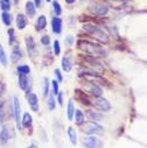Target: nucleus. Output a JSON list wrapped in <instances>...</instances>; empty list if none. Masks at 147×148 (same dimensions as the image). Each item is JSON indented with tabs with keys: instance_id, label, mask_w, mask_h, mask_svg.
<instances>
[{
	"instance_id": "58836bf2",
	"label": "nucleus",
	"mask_w": 147,
	"mask_h": 148,
	"mask_svg": "<svg viewBox=\"0 0 147 148\" xmlns=\"http://www.w3.org/2000/svg\"><path fill=\"white\" fill-rule=\"evenodd\" d=\"M4 91H5V85H4L3 83H0V97H1V96H3Z\"/></svg>"
},
{
	"instance_id": "6e6552de",
	"label": "nucleus",
	"mask_w": 147,
	"mask_h": 148,
	"mask_svg": "<svg viewBox=\"0 0 147 148\" xmlns=\"http://www.w3.org/2000/svg\"><path fill=\"white\" fill-rule=\"evenodd\" d=\"M89 10L95 14V15H99V16H103V15H106L107 12H109V8L107 6L103 5V4H91Z\"/></svg>"
},
{
	"instance_id": "c9c22d12",
	"label": "nucleus",
	"mask_w": 147,
	"mask_h": 148,
	"mask_svg": "<svg viewBox=\"0 0 147 148\" xmlns=\"http://www.w3.org/2000/svg\"><path fill=\"white\" fill-rule=\"evenodd\" d=\"M54 73H55L56 78H57V82H62V81H63V77H62V75H61L60 69H55V70H54Z\"/></svg>"
},
{
	"instance_id": "ddd939ff",
	"label": "nucleus",
	"mask_w": 147,
	"mask_h": 148,
	"mask_svg": "<svg viewBox=\"0 0 147 148\" xmlns=\"http://www.w3.org/2000/svg\"><path fill=\"white\" fill-rule=\"evenodd\" d=\"M52 28H53V32L55 34H61V32H62V20L58 16L53 18V20H52Z\"/></svg>"
},
{
	"instance_id": "dca6fc26",
	"label": "nucleus",
	"mask_w": 147,
	"mask_h": 148,
	"mask_svg": "<svg viewBox=\"0 0 147 148\" xmlns=\"http://www.w3.org/2000/svg\"><path fill=\"white\" fill-rule=\"evenodd\" d=\"M87 116H88V118L91 120V121H95V123H97V121H100L102 119H103V116L99 113V112H95V111H87Z\"/></svg>"
},
{
	"instance_id": "423d86ee",
	"label": "nucleus",
	"mask_w": 147,
	"mask_h": 148,
	"mask_svg": "<svg viewBox=\"0 0 147 148\" xmlns=\"http://www.w3.org/2000/svg\"><path fill=\"white\" fill-rule=\"evenodd\" d=\"M83 77H84V79L87 81V82H89V83H93V84H96V85H98V84H100V85H106V81L103 78V77H100L99 75H96V72H84V75H83Z\"/></svg>"
},
{
	"instance_id": "b1692460",
	"label": "nucleus",
	"mask_w": 147,
	"mask_h": 148,
	"mask_svg": "<svg viewBox=\"0 0 147 148\" xmlns=\"http://www.w3.org/2000/svg\"><path fill=\"white\" fill-rule=\"evenodd\" d=\"M0 63H1L4 66L7 65V56H6V53H5L1 43H0Z\"/></svg>"
},
{
	"instance_id": "0eeeda50",
	"label": "nucleus",
	"mask_w": 147,
	"mask_h": 148,
	"mask_svg": "<svg viewBox=\"0 0 147 148\" xmlns=\"http://www.w3.org/2000/svg\"><path fill=\"white\" fill-rule=\"evenodd\" d=\"M83 145L87 148H103V143L95 135H90L83 140Z\"/></svg>"
},
{
	"instance_id": "cd10ccee",
	"label": "nucleus",
	"mask_w": 147,
	"mask_h": 148,
	"mask_svg": "<svg viewBox=\"0 0 147 148\" xmlns=\"http://www.w3.org/2000/svg\"><path fill=\"white\" fill-rule=\"evenodd\" d=\"M49 93V79L43 78V97H47Z\"/></svg>"
},
{
	"instance_id": "a19ab883",
	"label": "nucleus",
	"mask_w": 147,
	"mask_h": 148,
	"mask_svg": "<svg viewBox=\"0 0 147 148\" xmlns=\"http://www.w3.org/2000/svg\"><path fill=\"white\" fill-rule=\"evenodd\" d=\"M65 3L67 4H74L75 3V0H65Z\"/></svg>"
},
{
	"instance_id": "2eb2a0df",
	"label": "nucleus",
	"mask_w": 147,
	"mask_h": 148,
	"mask_svg": "<svg viewBox=\"0 0 147 148\" xmlns=\"http://www.w3.org/2000/svg\"><path fill=\"white\" fill-rule=\"evenodd\" d=\"M46 26H47V19H46V16L45 15H40L38 18V20H36V30L41 32V30H43L46 28Z\"/></svg>"
},
{
	"instance_id": "1a4fd4ad",
	"label": "nucleus",
	"mask_w": 147,
	"mask_h": 148,
	"mask_svg": "<svg viewBox=\"0 0 147 148\" xmlns=\"http://www.w3.org/2000/svg\"><path fill=\"white\" fill-rule=\"evenodd\" d=\"M84 90H85L88 93H90V95H92V96H95V97H100V96L103 95L102 88L98 86V85H96V84H93V83L87 82L85 85H84Z\"/></svg>"
},
{
	"instance_id": "aec40b11",
	"label": "nucleus",
	"mask_w": 147,
	"mask_h": 148,
	"mask_svg": "<svg viewBox=\"0 0 147 148\" xmlns=\"http://www.w3.org/2000/svg\"><path fill=\"white\" fill-rule=\"evenodd\" d=\"M74 113H75V107H74V101L70 99L69 100V104H68V107H67V116H68V119L69 120H72Z\"/></svg>"
},
{
	"instance_id": "bb28decb",
	"label": "nucleus",
	"mask_w": 147,
	"mask_h": 148,
	"mask_svg": "<svg viewBox=\"0 0 147 148\" xmlns=\"http://www.w3.org/2000/svg\"><path fill=\"white\" fill-rule=\"evenodd\" d=\"M18 72H19V73H23V75H27V73L30 72V68H29L28 65H26V64L19 65V66H18Z\"/></svg>"
},
{
	"instance_id": "7c9ffc66",
	"label": "nucleus",
	"mask_w": 147,
	"mask_h": 148,
	"mask_svg": "<svg viewBox=\"0 0 147 148\" xmlns=\"http://www.w3.org/2000/svg\"><path fill=\"white\" fill-rule=\"evenodd\" d=\"M5 121V107L3 101H0V123Z\"/></svg>"
},
{
	"instance_id": "f8f14e48",
	"label": "nucleus",
	"mask_w": 147,
	"mask_h": 148,
	"mask_svg": "<svg viewBox=\"0 0 147 148\" xmlns=\"http://www.w3.org/2000/svg\"><path fill=\"white\" fill-rule=\"evenodd\" d=\"M26 46H27V50H28V54L30 56H33L36 51V46H35V41L33 39V36H27L26 38Z\"/></svg>"
},
{
	"instance_id": "393cba45",
	"label": "nucleus",
	"mask_w": 147,
	"mask_h": 148,
	"mask_svg": "<svg viewBox=\"0 0 147 148\" xmlns=\"http://www.w3.org/2000/svg\"><path fill=\"white\" fill-rule=\"evenodd\" d=\"M1 20H3V22H4L6 26H11V23H12V15L8 14L7 12H4V13L1 14Z\"/></svg>"
},
{
	"instance_id": "2f4dec72",
	"label": "nucleus",
	"mask_w": 147,
	"mask_h": 148,
	"mask_svg": "<svg viewBox=\"0 0 147 148\" xmlns=\"http://www.w3.org/2000/svg\"><path fill=\"white\" fill-rule=\"evenodd\" d=\"M54 53H55V55H60V53H61V48H60V42L57 41V40H55L54 41Z\"/></svg>"
},
{
	"instance_id": "a211bd4d",
	"label": "nucleus",
	"mask_w": 147,
	"mask_h": 148,
	"mask_svg": "<svg viewBox=\"0 0 147 148\" xmlns=\"http://www.w3.org/2000/svg\"><path fill=\"white\" fill-rule=\"evenodd\" d=\"M21 57H22V51L18 47H14V49H13V51L11 54V61L13 63H16Z\"/></svg>"
},
{
	"instance_id": "c85d7f7f",
	"label": "nucleus",
	"mask_w": 147,
	"mask_h": 148,
	"mask_svg": "<svg viewBox=\"0 0 147 148\" xmlns=\"http://www.w3.org/2000/svg\"><path fill=\"white\" fill-rule=\"evenodd\" d=\"M53 8H54V12H55V14H56L57 16L61 15L62 8H61V5H60L57 1H54V3H53Z\"/></svg>"
},
{
	"instance_id": "f257e3e1",
	"label": "nucleus",
	"mask_w": 147,
	"mask_h": 148,
	"mask_svg": "<svg viewBox=\"0 0 147 148\" xmlns=\"http://www.w3.org/2000/svg\"><path fill=\"white\" fill-rule=\"evenodd\" d=\"M77 46L81 50H83L87 54H90L93 58L95 57H105L106 56V51L100 48L99 46L90 42V41H85V40H80L77 42Z\"/></svg>"
},
{
	"instance_id": "f03ea898",
	"label": "nucleus",
	"mask_w": 147,
	"mask_h": 148,
	"mask_svg": "<svg viewBox=\"0 0 147 148\" xmlns=\"http://www.w3.org/2000/svg\"><path fill=\"white\" fill-rule=\"evenodd\" d=\"M83 29H84L88 34L92 35L93 38H95L96 40H98L99 42H102V43H107V42H109V36H107V34H106L102 28H99L98 26H95V25H92V23H85V25L83 26Z\"/></svg>"
},
{
	"instance_id": "39448f33",
	"label": "nucleus",
	"mask_w": 147,
	"mask_h": 148,
	"mask_svg": "<svg viewBox=\"0 0 147 148\" xmlns=\"http://www.w3.org/2000/svg\"><path fill=\"white\" fill-rule=\"evenodd\" d=\"M92 105L97 110L103 111V112H107V111L111 110V105H110V103L106 99L102 98V96L100 97H95L93 100H92Z\"/></svg>"
},
{
	"instance_id": "473e14b6",
	"label": "nucleus",
	"mask_w": 147,
	"mask_h": 148,
	"mask_svg": "<svg viewBox=\"0 0 147 148\" xmlns=\"http://www.w3.org/2000/svg\"><path fill=\"white\" fill-rule=\"evenodd\" d=\"M52 85H53V95L57 96V93L60 92L58 91V83H57V81H53L52 82Z\"/></svg>"
},
{
	"instance_id": "7ed1b4c3",
	"label": "nucleus",
	"mask_w": 147,
	"mask_h": 148,
	"mask_svg": "<svg viewBox=\"0 0 147 148\" xmlns=\"http://www.w3.org/2000/svg\"><path fill=\"white\" fill-rule=\"evenodd\" d=\"M83 132L85 134H89V135H103L104 134V128L100 125H98L97 123L90 121V123L85 124Z\"/></svg>"
},
{
	"instance_id": "412c9836",
	"label": "nucleus",
	"mask_w": 147,
	"mask_h": 148,
	"mask_svg": "<svg viewBox=\"0 0 147 148\" xmlns=\"http://www.w3.org/2000/svg\"><path fill=\"white\" fill-rule=\"evenodd\" d=\"M68 136H69V140L72 145L77 143V134H76L75 131H74L72 127H68Z\"/></svg>"
},
{
	"instance_id": "37998d69",
	"label": "nucleus",
	"mask_w": 147,
	"mask_h": 148,
	"mask_svg": "<svg viewBox=\"0 0 147 148\" xmlns=\"http://www.w3.org/2000/svg\"><path fill=\"white\" fill-rule=\"evenodd\" d=\"M1 1H7V3H10V0H1Z\"/></svg>"
},
{
	"instance_id": "9d476101",
	"label": "nucleus",
	"mask_w": 147,
	"mask_h": 148,
	"mask_svg": "<svg viewBox=\"0 0 147 148\" xmlns=\"http://www.w3.org/2000/svg\"><path fill=\"white\" fill-rule=\"evenodd\" d=\"M27 100H28V104H29L30 108L34 111V112H38L39 111V100H38L36 95L35 93H29L27 96Z\"/></svg>"
},
{
	"instance_id": "4be33fe9",
	"label": "nucleus",
	"mask_w": 147,
	"mask_h": 148,
	"mask_svg": "<svg viewBox=\"0 0 147 148\" xmlns=\"http://www.w3.org/2000/svg\"><path fill=\"white\" fill-rule=\"evenodd\" d=\"M32 121H33L32 116H30L29 113H25V114H23V118H22V121H21V124H22L21 126L28 128V127L32 126Z\"/></svg>"
},
{
	"instance_id": "f704fd0d",
	"label": "nucleus",
	"mask_w": 147,
	"mask_h": 148,
	"mask_svg": "<svg viewBox=\"0 0 147 148\" xmlns=\"http://www.w3.org/2000/svg\"><path fill=\"white\" fill-rule=\"evenodd\" d=\"M72 43H74V38H72L71 35H68L67 38H65V45H67L68 47H71Z\"/></svg>"
},
{
	"instance_id": "9b49d317",
	"label": "nucleus",
	"mask_w": 147,
	"mask_h": 148,
	"mask_svg": "<svg viewBox=\"0 0 147 148\" xmlns=\"http://www.w3.org/2000/svg\"><path fill=\"white\" fill-rule=\"evenodd\" d=\"M11 139V132L7 126H4L0 132V145H6Z\"/></svg>"
},
{
	"instance_id": "4c0bfd02",
	"label": "nucleus",
	"mask_w": 147,
	"mask_h": 148,
	"mask_svg": "<svg viewBox=\"0 0 147 148\" xmlns=\"http://www.w3.org/2000/svg\"><path fill=\"white\" fill-rule=\"evenodd\" d=\"M57 100H58V104L62 106L63 105V93L62 92H58L57 93Z\"/></svg>"
},
{
	"instance_id": "5701e85b",
	"label": "nucleus",
	"mask_w": 147,
	"mask_h": 148,
	"mask_svg": "<svg viewBox=\"0 0 147 148\" xmlns=\"http://www.w3.org/2000/svg\"><path fill=\"white\" fill-rule=\"evenodd\" d=\"M26 12L28 16H34L35 15V5L33 1H27L26 4Z\"/></svg>"
},
{
	"instance_id": "c03bdc74",
	"label": "nucleus",
	"mask_w": 147,
	"mask_h": 148,
	"mask_svg": "<svg viewBox=\"0 0 147 148\" xmlns=\"http://www.w3.org/2000/svg\"><path fill=\"white\" fill-rule=\"evenodd\" d=\"M46 1H48V3H49V1H52V0H46Z\"/></svg>"
},
{
	"instance_id": "ea45409f",
	"label": "nucleus",
	"mask_w": 147,
	"mask_h": 148,
	"mask_svg": "<svg viewBox=\"0 0 147 148\" xmlns=\"http://www.w3.org/2000/svg\"><path fill=\"white\" fill-rule=\"evenodd\" d=\"M34 5H35V7H40L41 6V0H34Z\"/></svg>"
},
{
	"instance_id": "a18cd8bd",
	"label": "nucleus",
	"mask_w": 147,
	"mask_h": 148,
	"mask_svg": "<svg viewBox=\"0 0 147 148\" xmlns=\"http://www.w3.org/2000/svg\"><path fill=\"white\" fill-rule=\"evenodd\" d=\"M82 1H83V0H82Z\"/></svg>"
},
{
	"instance_id": "c756f323",
	"label": "nucleus",
	"mask_w": 147,
	"mask_h": 148,
	"mask_svg": "<svg viewBox=\"0 0 147 148\" xmlns=\"http://www.w3.org/2000/svg\"><path fill=\"white\" fill-rule=\"evenodd\" d=\"M55 105H56V103H55L54 97H53L52 95H49V96H48V108H49L50 111H53V110L55 108Z\"/></svg>"
},
{
	"instance_id": "a878e982",
	"label": "nucleus",
	"mask_w": 147,
	"mask_h": 148,
	"mask_svg": "<svg viewBox=\"0 0 147 148\" xmlns=\"http://www.w3.org/2000/svg\"><path fill=\"white\" fill-rule=\"evenodd\" d=\"M62 68H63V70L64 71H67V72H69L70 70H71V62H70V60L69 58H67V57H64L63 60H62Z\"/></svg>"
},
{
	"instance_id": "20e7f679",
	"label": "nucleus",
	"mask_w": 147,
	"mask_h": 148,
	"mask_svg": "<svg viewBox=\"0 0 147 148\" xmlns=\"http://www.w3.org/2000/svg\"><path fill=\"white\" fill-rule=\"evenodd\" d=\"M13 117L15 118V124L18 130H21V120H20V116H21V106H20V100L18 97H13Z\"/></svg>"
},
{
	"instance_id": "72a5a7b5",
	"label": "nucleus",
	"mask_w": 147,
	"mask_h": 148,
	"mask_svg": "<svg viewBox=\"0 0 147 148\" xmlns=\"http://www.w3.org/2000/svg\"><path fill=\"white\" fill-rule=\"evenodd\" d=\"M0 7H1V10L4 12H6V11L10 10V3H7V1H0Z\"/></svg>"
},
{
	"instance_id": "6ab92c4d",
	"label": "nucleus",
	"mask_w": 147,
	"mask_h": 148,
	"mask_svg": "<svg viewBox=\"0 0 147 148\" xmlns=\"http://www.w3.org/2000/svg\"><path fill=\"white\" fill-rule=\"evenodd\" d=\"M16 26L19 29H25V27L27 26V19L23 14H18L16 16Z\"/></svg>"
},
{
	"instance_id": "4468645a",
	"label": "nucleus",
	"mask_w": 147,
	"mask_h": 148,
	"mask_svg": "<svg viewBox=\"0 0 147 148\" xmlns=\"http://www.w3.org/2000/svg\"><path fill=\"white\" fill-rule=\"evenodd\" d=\"M19 86L23 91H27L28 90V88H29V81L27 78V75L19 73Z\"/></svg>"
},
{
	"instance_id": "f3484780",
	"label": "nucleus",
	"mask_w": 147,
	"mask_h": 148,
	"mask_svg": "<svg viewBox=\"0 0 147 148\" xmlns=\"http://www.w3.org/2000/svg\"><path fill=\"white\" fill-rule=\"evenodd\" d=\"M74 114H75V120H76V124H77L78 126L84 125V123H85V117H84V114H83L82 111L76 110Z\"/></svg>"
},
{
	"instance_id": "e433bc0d",
	"label": "nucleus",
	"mask_w": 147,
	"mask_h": 148,
	"mask_svg": "<svg viewBox=\"0 0 147 148\" xmlns=\"http://www.w3.org/2000/svg\"><path fill=\"white\" fill-rule=\"evenodd\" d=\"M49 42H50V39H49V36H48V35L42 36V39H41V43H42L43 46H48V45H49Z\"/></svg>"
},
{
	"instance_id": "79ce46f5",
	"label": "nucleus",
	"mask_w": 147,
	"mask_h": 148,
	"mask_svg": "<svg viewBox=\"0 0 147 148\" xmlns=\"http://www.w3.org/2000/svg\"><path fill=\"white\" fill-rule=\"evenodd\" d=\"M28 148H36V146H35V145H34V143H32V145H30V146H29V147H28Z\"/></svg>"
}]
</instances>
